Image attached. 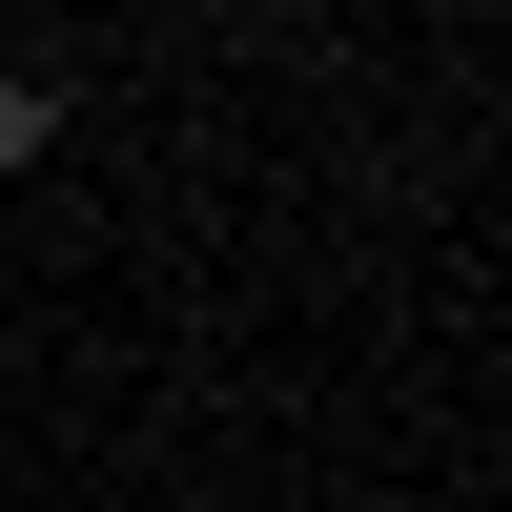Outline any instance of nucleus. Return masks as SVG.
<instances>
[{"label":"nucleus","mask_w":512,"mask_h":512,"mask_svg":"<svg viewBox=\"0 0 512 512\" xmlns=\"http://www.w3.org/2000/svg\"><path fill=\"white\" fill-rule=\"evenodd\" d=\"M41 144H62V103H41L21 62H0V164H41Z\"/></svg>","instance_id":"1"}]
</instances>
